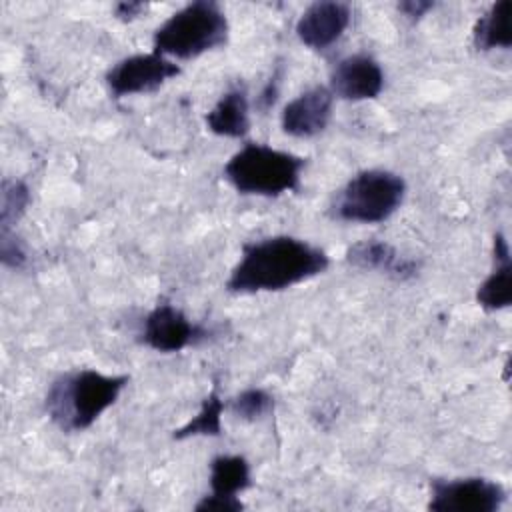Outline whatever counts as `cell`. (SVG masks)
<instances>
[{"instance_id":"obj_11","label":"cell","mask_w":512,"mask_h":512,"mask_svg":"<svg viewBox=\"0 0 512 512\" xmlns=\"http://www.w3.org/2000/svg\"><path fill=\"white\" fill-rule=\"evenodd\" d=\"M350 18L352 12L348 4L314 2L300 14L296 22V36L304 46L324 50L346 32Z\"/></svg>"},{"instance_id":"obj_8","label":"cell","mask_w":512,"mask_h":512,"mask_svg":"<svg viewBox=\"0 0 512 512\" xmlns=\"http://www.w3.org/2000/svg\"><path fill=\"white\" fill-rule=\"evenodd\" d=\"M140 336L148 348L172 354L204 340L208 332L200 324H194L180 308L162 302L146 314Z\"/></svg>"},{"instance_id":"obj_13","label":"cell","mask_w":512,"mask_h":512,"mask_svg":"<svg viewBox=\"0 0 512 512\" xmlns=\"http://www.w3.org/2000/svg\"><path fill=\"white\" fill-rule=\"evenodd\" d=\"M206 126L212 134L224 138H244L250 132V102L244 86L226 90L206 114Z\"/></svg>"},{"instance_id":"obj_1","label":"cell","mask_w":512,"mask_h":512,"mask_svg":"<svg viewBox=\"0 0 512 512\" xmlns=\"http://www.w3.org/2000/svg\"><path fill=\"white\" fill-rule=\"evenodd\" d=\"M328 266L330 258L322 248L296 236H268L242 246L226 290L234 294L280 292L322 274Z\"/></svg>"},{"instance_id":"obj_2","label":"cell","mask_w":512,"mask_h":512,"mask_svg":"<svg viewBox=\"0 0 512 512\" xmlns=\"http://www.w3.org/2000/svg\"><path fill=\"white\" fill-rule=\"evenodd\" d=\"M126 374H104L92 368L60 374L48 388L44 410L64 432L90 428L128 384Z\"/></svg>"},{"instance_id":"obj_16","label":"cell","mask_w":512,"mask_h":512,"mask_svg":"<svg viewBox=\"0 0 512 512\" xmlns=\"http://www.w3.org/2000/svg\"><path fill=\"white\" fill-rule=\"evenodd\" d=\"M510 0L494 2L474 24L472 40L478 50H494V48H510L512 32H510Z\"/></svg>"},{"instance_id":"obj_21","label":"cell","mask_w":512,"mask_h":512,"mask_svg":"<svg viewBox=\"0 0 512 512\" xmlns=\"http://www.w3.org/2000/svg\"><path fill=\"white\" fill-rule=\"evenodd\" d=\"M242 508L244 504L240 502V498H226L214 494L202 496V500L194 506V510L198 512H240Z\"/></svg>"},{"instance_id":"obj_3","label":"cell","mask_w":512,"mask_h":512,"mask_svg":"<svg viewBox=\"0 0 512 512\" xmlns=\"http://www.w3.org/2000/svg\"><path fill=\"white\" fill-rule=\"evenodd\" d=\"M306 158L260 142H248L230 156L224 178L246 196H280L298 190Z\"/></svg>"},{"instance_id":"obj_23","label":"cell","mask_w":512,"mask_h":512,"mask_svg":"<svg viewBox=\"0 0 512 512\" xmlns=\"http://www.w3.org/2000/svg\"><path fill=\"white\" fill-rule=\"evenodd\" d=\"M432 8H434V2H428V0H406L398 4V10L410 20H420Z\"/></svg>"},{"instance_id":"obj_12","label":"cell","mask_w":512,"mask_h":512,"mask_svg":"<svg viewBox=\"0 0 512 512\" xmlns=\"http://www.w3.org/2000/svg\"><path fill=\"white\" fill-rule=\"evenodd\" d=\"M346 262L360 270H374L386 274L392 280L406 282L418 276L420 262L400 254L392 244L384 240H360L348 246Z\"/></svg>"},{"instance_id":"obj_22","label":"cell","mask_w":512,"mask_h":512,"mask_svg":"<svg viewBox=\"0 0 512 512\" xmlns=\"http://www.w3.org/2000/svg\"><path fill=\"white\" fill-rule=\"evenodd\" d=\"M278 94H280V72L272 74V78L266 82V86L262 88L258 100H256V106L262 110V112H268L274 102L278 100Z\"/></svg>"},{"instance_id":"obj_17","label":"cell","mask_w":512,"mask_h":512,"mask_svg":"<svg viewBox=\"0 0 512 512\" xmlns=\"http://www.w3.org/2000/svg\"><path fill=\"white\" fill-rule=\"evenodd\" d=\"M226 402L218 394V386H214L208 396L202 400L200 410L192 416L182 428L174 432L176 440H186L192 436H220L222 434V412Z\"/></svg>"},{"instance_id":"obj_10","label":"cell","mask_w":512,"mask_h":512,"mask_svg":"<svg viewBox=\"0 0 512 512\" xmlns=\"http://www.w3.org/2000/svg\"><path fill=\"white\" fill-rule=\"evenodd\" d=\"M334 94L328 86H312L292 98L280 116L282 130L294 138H312L326 130L332 118Z\"/></svg>"},{"instance_id":"obj_15","label":"cell","mask_w":512,"mask_h":512,"mask_svg":"<svg viewBox=\"0 0 512 512\" xmlns=\"http://www.w3.org/2000/svg\"><path fill=\"white\" fill-rule=\"evenodd\" d=\"M210 494L238 498L240 492L252 486L250 464L238 454H220L210 462Z\"/></svg>"},{"instance_id":"obj_7","label":"cell","mask_w":512,"mask_h":512,"mask_svg":"<svg viewBox=\"0 0 512 512\" xmlns=\"http://www.w3.org/2000/svg\"><path fill=\"white\" fill-rule=\"evenodd\" d=\"M180 66L156 52L122 58L106 72V84L114 98L154 92L180 74Z\"/></svg>"},{"instance_id":"obj_18","label":"cell","mask_w":512,"mask_h":512,"mask_svg":"<svg viewBox=\"0 0 512 512\" xmlns=\"http://www.w3.org/2000/svg\"><path fill=\"white\" fill-rule=\"evenodd\" d=\"M30 204L28 186L14 178L2 182V202H0V230H12V224L20 220Z\"/></svg>"},{"instance_id":"obj_20","label":"cell","mask_w":512,"mask_h":512,"mask_svg":"<svg viewBox=\"0 0 512 512\" xmlns=\"http://www.w3.org/2000/svg\"><path fill=\"white\" fill-rule=\"evenodd\" d=\"M0 260L6 268L20 270L28 262L24 242L12 230H0Z\"/></svg>"},{"instance_id":"obj_19","label":"cell","mask_w":512,"mask_h":512,"mask_svg":"<svg viewBox=\"0 0 512 512\" xmlns=\"http://www.w3.org/2000/svg\"><path fill=\"white\" fill-rule=\"evenodd\" d=\"M228 408L236 418L254 422L274 410V398L264 388H246L230 400Z\"/></svg>"},{"instance_id":"obj_5","label":"cell","mask_w":512,"mask_h":512,"mask_svg":"<svg viewBox=\"0 0 512 512\" xmlns=\"http://www.w3.org/2000/svg\"><path fill=\"white\" fill-rule=\"evenodd\" d=\"M406 180L390 170L370 168L354 174L334 196L330 214L342 222L378 224L404 202Z\"/></svg>"},{"instance_id":"obj_9","label":"cell","mask_w":512,"mask_h":512,"mask_svg":"<svg viewBox=\"0 0 512 512\" xmlns=\"http://www.w3.org/2000/svg\"><path fill=\"white\" fill-rule=\"evenodd\" d=\"M328 88L342 100H372L384 88L382 66L368 54H350L334 66Z\"/></svg>"},{"instance_id":"obj_6","label":"cell","mask_w":512,"mask_h":512,"mask_svg":"<svg viewBox=\"0 0 512 512\" xmlns=\"http://www.w3.org/2000/svg\"><path fill=\"white\" fill-rule=\"evenodd\" d=\"M506 502L500 482L480 476L430 480L428 510L432 512H496Z\"/></svg>"},{"instance_id":"obj_4","label":"cell","mask_w":512,"mask_h":512,"mask_svg":"<svg viewBox=\"0 0 512 512\" xmlns=\"http://www.w3.org/2000/svg\"><path fill=\"white\" fill-rule=\"evenodd\" d=\"M228 18L224 10L210 0H196L176 10L164 20L152 38L156 54L164 58L190 60L228 42Z\"/></svg>"},{"instance_id":"obj_14","label":"cell","mask_w":512,"mask_h":512,"mask_svg":"<svg viewBox=\"0 0 512 512\" xmlns=\"http://www.w3.org/2000/svg\"><path fill=\"white\" fill-rule=\"evenodd\" d=\"M476 302L488 310L496 312L512 304V262L510 246L502 232L494 236V270L476 290Z\"/></svg>"},{"instance_id":"obj_24","label":"cell","mask_w":512,"mask_h":512,"mask_svg":"<svg viewBox=\"0 0 512 512\" xmlns=\"http://www.w3.org/2000/svg\"><path fill=\"white\" fill-rule=\"evenodd\" d=\"M146 10V4L144 2H118L114 6V14L118 20H124V22H130L134 18H138L142 12Z\"/></svg>"}]
</instances>
